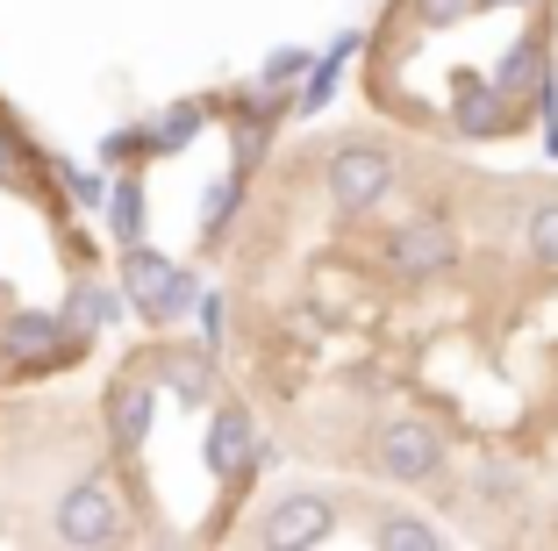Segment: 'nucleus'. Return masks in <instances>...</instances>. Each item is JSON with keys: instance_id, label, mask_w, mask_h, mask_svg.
<instances>
[{"instance_id": "f257e3e1", "label": "nucleus", "mask_w": 558, "mask_h": 551, "mask_svg": "<svg viewBox=\"0 0 558 551\" xmlns=\"http://www.w3.org/2000/svg\"><path fill=\"white\" fill-rule=\"evenodd\" d=\"M208 265L279 458L444 544L558 551V172L351 115L258 151Z\"/></svg>"}, {"instance_id": "7ed1b4c3", "label": "nucleus", "mask_w": 558, "mask_h": 551, "mask_svg": "<svg viewBox=\"0 0 558 551\" xmlns=\"http://www.w3.org/2000/svg\"><path fill=\"white\" fill-rule=\"evenodd\" d=\"M558 0H379L359 44V108L451 151L544 130Z\"/></svg>"}, {"instance_id": "f03ea898", "label": "nucleus", "mask_w": 558, "mask_h": 551, "mask_svg": "<svg viewBox=\"0 0 558 551\" xmlns=\"http://www.w3.org/2000/svg\"><path fill=\"white\" fill-rule=\"evenodd\" d=\"M94 402L144 544H244L272 444L215 358V337L150 323V337L116 351Z\"/></svg>"}, {"instance_id": "423d86ee", "label": "nucleus", "mask_w": 558, "mask_h": 551, "mask_svg": "<svg viewBox=\"0 0 558 551\" xmlns=\"http://www.w3.org/2000/svg\"><path fill=\"white\" fill-rule=\"evenodd\" d=\"M551 108H558V65H551Z\"/></svg>"}, {"instance_id": "39448f33", "label": "nucleus", "mask_w": 558, "mask_h": 551, "mask_svg": "<svg viewBox=\"0 0 558 551\" xmlns=\"http://www.w3.org/2000/svg\"><path fill=\"white\" fill-rule=\"evenodd\" d=\"M136 537L130 487L94 394L72 380L0 387V551H116Z\"/></svg>"}, {"instance_id": "20e7f679", "label": "nucleus", "mask_w": 558, "mask_h": 551, "mask_svg": "<svg viewBox=\"0 0 558 551\" xmlns=\"http://www.w3.org/2000/svg\"><path fill=\"white\" fill-rule=\"evenodd\" d=\"M116 309V251L65 151L0 94V387L80 380Z\"/></svg>"}]
</instances>
